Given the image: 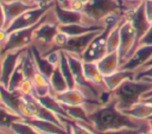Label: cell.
Here are the masks:
<instances>
[{
    "mask_svg": "<svg viewBox=\"0 0 152 134\" xmlns=\"http://www.w3.org/2000/svg\"><path fill=\"white\" fill-rule=\"evenodd\" d=\"M90 127L99 133L104 132H115L131 129L137 132H146L150 133V125L147 121H141L133 119L125 114L121 109L118 108L114 98L97 108L95 111L88 115Z\"/></svg>",
    "mask_w": 152,
    "mask_h": 134,
    "instance_id": "1",
    "label": "cell"
},
{
    "mask_svg": "<svg viewBox=\"0 0 152 134\" xmlns=\"http://www.w3.org/2000/svg\"><path fill=\"white\" fill-rule=\"evenodd\" d=\"M152 89V82L137 78L124 82L118 89L112 91V96L119 109L125 110L142 100V97Z\"/></svg>",
    "mask_w": 152,
    "mask_h": 134,
    "instance_id": "2",
    "label": "cell"
},
{
    "mask_svg": "<svg viewBox=\"0 0 152 134\" xmlns=\"http://www.w3.org/2000/svg\"><path fill=\"white\" fill-rule=\"evenodd\" d=\"M57 32H58V21L56 19L53 8L51 7L42 19L40 24L38 25L33 34V40L31 46L36 49L42 56H45L50 51L56 50L53 45V40Z\"/></svg>",
    "mask_w": 152,
    "mask_h": 134,
    "instance_id": "3",
    "label": "cell"
},
{
    "mask_svg": "<svg viewBox=\"0 0 152 134\" xmlns=\"http://www.w3.org/2000/svg\"><path fill=\"white\" fill-rule=\"evenodd\" d=\"M82 13L94 25L104 26L103 21L115 14H122L119 0H88ZM124 15V14H122Z\"/></svg>",
    "mask_w": 152,
    "mask_h": 134,
    "instance_id": "4",
    "label": "cell"
},
{
    "mask_svg": "<svg viewBox=\"0 0 152 134\" xmlns=\"http://www.w3.org/2000/svg\"><path fill=\"white\" fill-rule=\"evenodd\" d=\"M44 18V17H43ZM42 21V20H40ZM40 21L31 27H26V28H20L13 32H10L8 34V39L6 42V44L4 45V47L1 49V57L7 53V52H12V51H21V50H26L28 47H31L32 45V40H33V34L38 27V25L40 24Z\"/></svg>",
    "mask_w": 152,
    "mask_h": 134,
    "instance_id": "5",
    "label": "cell"
},
{
    "mask_svg": "<svg viewBox=\"0 0 152 134\" xmlns=\"http://www.w3.org/2000/svg\"><path fill=\"white\" fill-rule=\"evenodd\" d=\"M120 46H119V56L121 59V65L125 60L131 56L137 45V34L132 24L124 17L120 23Z\"/></svg>",
    "mask_w": 152,
    "mask_h": 134,
    "instance_id": "6",
    "label": "cell"
},
{
    "mask_svg": "<svg viewBox=\"0 0 152 134\" xmlns=\"http://www.w3.org/2000/svg\"><path fill=\"white\" fill-rule=\"evenodd\" d=\"M51 7H52V6L30 8V9H27L26 12H24L21 15H19L6 30H7L8 33H10V32H13V31H17V30H20V28L31 27V26L38 24Z\"/></svg>",
    "mask_w": 152,
    "mask_h": 134,
    "instance_id": "7",
    "label": "cell"
},
{
    "mask_svg": "<svg viewBox=\"0 0 152 134\" xmlns=\"http://www.w3.org/2000/svg\"><path fill=\"white\" fill-rule=\"evenodd\" d=\"M27 50V49H26ZM26 50L21 51H12L7 52L1 57V66H0V84L7 87V83L14 72L15 68L20 63V59Z\"/></svg>",
    "mask_w": 152,
    "mask_h": 134,
    "instance_id": "8",
    "label": "cell"
},
{
    "mask_svg": "<svg viewBox=\"0 0 152 134\" xmlns=\"http://www.w3.org/2000/svg\"><path fill=\"white\" fill-rule=\"evenodd\" d=\"M101 31H94V32H89V33L81 34V36H75V37H68L66 44H65V46L63 47L62 51L65 52V53H70V55L81 57L82 53L84 52V50L87 49V46L90 44V42Z\"/></svg>",
    "mask_w": 152,
    "mask_h": 134,
    "instance_id": "9",
    "label": "cell"
},
{
    "mask_svg": "<svg viewBox=\"0 0 152 134\" xmlns=\"http://www.w3.org/2000/svg\"><path fill=\"white\" fill-rule=\"evenodd\" d=\"M144 2V1H142ZM124 17L132 24V26L135 30V34H137V44L138 42L141 39V37L145 34V32L148 30L151 23L147 20V18L145 17L144 13V8H142V4L139 5L137 8L129 11L128 13L124 14ZM137 46V45H135Z\"/></svg>",
    "mask_w": 152,
    "mask_h": 134,
    "instance_id": "10",
    "label": "cell"
},
{
    "mask_svg": "<svg viewBox=\"0 0 152 134\" xmlns=\"http://www.w3.org/2000/svg\"><path fill=\"white\" fill-rule=\"evenodd\" d=\"M21 102H23V95L19 91L10 90L2 84H0V106L1 107L20 116Z\"/></svg>",
    "mask_w": 152,
    "mask_h": 134,
    "instance_id": "11",
    "label": "cell"
},
{
    "mask_svg": "<svg viewBox=\"0 0 152 134\" xmlns=\"http://www.w3.org/2000/svg\"><path fill=\"white\" fill-rule=\"evenodd\" d=\"M2 7L5 13V28H7L24 12L33 8V6H30L21 1H2Z\"/></svg>",
    "mask_w": 152,
    "mask_h": 134,
    "instance_id": "12",
    "label": "cell"
},
{
    "mask_svg": "<svg viewBox=\"0 0 152 134\" xmlns=\"http://www.w3.org/2000/svg\"><path fill=\"white\" fill-rule=\"evenodd\" d=\"M53 96L56 97V100L61 104H63L65 107L83 106L86 103V101H87L86 95L78 88H70V89H66L65 91L56 94Z\"/></svg>",
    "mask_w": 152,
    "mask_h": 134,
    "instance_id": "13",
    "label": "cell"
},
{
    "mask_svg": "<svg viewBox=\"0 0 152 134\" xmlns=\"http://www.w3.org/2000/svg\"><path fill=\"white\" fill-rule=\"evenodd\" d=\"M134 75H135V71L120 68V69H119L118 71H115L114 74L108 75V76H104V77H103V84H104L106 89L112 92V91H114L115 89H118L124 82L134 78Z\"/></svg>",
    "mask_w": 152,
    "mask_h": 134,
    "instance_id": "14",
    "label": "cell"
},
{
    "mask_svg": "<svg viewBox=\"0 0 152 134\" xmlns=\"http://www.w3.org/2000/svg\"><path fill=\"white\" fill-rule=\"evenodd\" d=\"M97 68L102 76H108L114 74L121 68V59L118 52H112V53H106L100 60L96 62Z\"/></svg>",
    "mask_w": 152,
    "mask_h": 134,
    "instance_id": "15",
    "label": "cell"
},
{
    "mask_svg": "<svg viewBox=\"0 0 152 134\" xmlns=\"http://www.w3.org/2000/svg\"><path fill=\"white\" fill-rule=\"evenodd\" d=\"M37 100L39 101V103L43 107H45L51 113L56 114L64 123H65V121H70V119H69V116L65 111L64 106L61 104L52 94H49V95H45V96H42V97H37Z\"/></svg>",
    "mask_w": 152,
    "mask_h": 134,
    "instance_id": "16",
    "label": "cell"
},
{
    "mask_svg": "<svg viewBox=\"0 0 152 134\" xmlns=\"http://www.w3.org/2000/svg\"><path fill=\"white\" fill-rule=\"evenodd\" d=\"M83 76L89 84H91L99 89H106V87L103 84V76L100 72L96 63L83 62Z\"/></svg>",
    "mask_w": 152,
    "mask_h": 134,
    "instance_id": "17",
    "label": "cell"
},
{
    "mask_svg": "<svg viewBox=\"0 0 152 134\" xmlns=\"http://www.w3.org/2000/svg\"><path fill=\"white\" fill-rule=\"evenodd\" d=\"M26 121L31 126H33L40 134H68V127H63L50 121H44L38 119H32Z\"/></svg>",
    "mask_w": 152,
    "mask_h": 134,
    "instance_id": "18",
    "label": "cell"
},
{
    "mask_svg": "<svg viewBox=\"0 0 152 134\" xmlns=\"http://www.w3.org/2000/svg\"><path fill=\"white\" fill-rule=\"evenodd\" d=\"M58 28L61 32L66 34L68 37H75L86 34L94 31H101L104 27L103 26H89L86 24H70V25H58Z\"/></svg>",
    "mask_w": 152,
    "mask_h": 134,
    "instance_id": "19",
    "label": "cell"
},
{
    "mask_svg": "<svg viewBox=\"0 0 152 134\" xmlns=\"http://www.w3.org/2000/svg\"><path fill=\"white\" fill-rule=\"evenodd\" d=\"M49 83H50V89H51L52 95L63 92L66 89H69L68 83H66V81H65V78H64V76L59 69V65L55 66L52 74L49 77Z\"/></svg>",
    "mask_w": 152,
    "mask_h": 134,
    "instance_id": "20",
    "label": "cell"
},
{
    "mask_svg": "<svg viewBox=\"0 0 152 134\" xmlns=\"http://www.w3.org/2000/svg\"><path fill=\"white\" fill-rule=\"evenodd\" d=\"M120 23L121 21H119L115 26H113L109 30L108 34H107V40H106L107 53L119 51V46H120V30H119V27H120Z\"/></svg>",
    "mask_w": 152,
    "mask_h": 134,
    "instance_id": "21",
    "label": "cell"
},
{
    "mask_svg": "<svg viewBox=\"0 0 152 134\" xmlns=\"http://www.w3.org/2000/svg\"><path fill=\"white\" fill-rule=\"evenodd\" d=\"M10 134H40L33 126H31L26 120L20 119L13 122L8 128H6Z\"/></svg>",
    "mask_w": 152,
    "mask_h": 134,
    "instance_id": "22",
    "label": "cell"
},
{
    "mask_svg": "<svg viewBox=\"0 0 152 134\" xmlns=\"http://www.w3.org/2000/svg\"><path fill=\"white\" fill-rule=\"evenodd\" d=\"M24 53H25V52H24ZM23 56H24V55H23ZM25 78H27V77H26L25 71H24V68H23V57H21L20 63L18 64V66H17L15 70H14V72L12 74V76H11V78H10V81H8L6 88L10 89V90L17 91L18 88L20 87V84L23 83V81H24Z\"/></svg>",
    "mask_w": 152,
    "mask_h": 134,
    "instance_id": "23",
    "label": "cell"
},
{
    "mask_svg": "<svg viewBox=\"0 0 152 134\" xmlns=\"http://www.w3.org/2000/svg\"><path fill=\"white\" fill-rule=\"evenodd\" d=\"M65 125L68 127L69 134H96L89 123L76 122V121H65Z\"/></svg>",
    "mask_w": 152,
    "mask_h": 134,
    "instance_id": "24",
    "label": "cell"
},
{
    "mask_svg": "<svg viewBox=\"0 0 152 134\" xmlns=\"http://www.w3.org/2000/svg\"><path fill=\"white\" fill-rule=\"evenodd\" d=\"M21 117L11 113L10 110H7L6 108L0 106V129H6L8 128L13 122L20 120Z\"/></svg>",
    "mask_w": 152,
    "mask_h": 134,
    "instance_id": "25",
    "label": "cell"
},
{
    "mask_svg": "<svg viewBox=\"0 0 152 134\" xmlns=\"http://www.w3.org/2000/svg\"><path fill=\"white\" fill-rule=\"evenodd\" d=\"M134 78L141 79V81H147L152 82V65H145L135 71Z\"/></svg>",
    "mask_w": 152,
    "mask_h": 134,
    "instance_id": "26",
    "label": "cell"
},
{
    "mask_svg": "<svg viewBox=\"0 0 152 134\" xmlns=\"http://www.w3.org/2000/svg\"><path fill=\"white\" fill-rule=\"evenodd\" d=\"M17 91L25 96H34V85L30 78H25Z\"/></svg>",
    "mask_w": 152,
    "mask_h": 134,
    "instance_id": "27",
    "label": "cell"
},
{
    "mask_svg": "<svg viewBox=\"0 0 152 134\" xmlns=\"http://www.w3.org/2000/svg\"><path fill=\"white\" fill-rule=\"evenodd\" d=\"M2 1H21L33 7H48L53 5L52 0H2Z\"/></svg>",
    "mask_w": 152,
    "mask_h": 134,
    "instance_id": "28",
    "label": "cell"
},
{
    "mask_svg": "<svg viewBox=\"0 0 152 134\" xmlns=\"http://www.w3.org/2000/svg\"><path fill=\"white\" fill-rule=\"evenodd\" d=\"M144 45H152V23H151L148 30L145 32V34L141 37V39L138 42V44H137L135 47H138V46H144ZM133 51H134V50H133Z\"/></svg>",
    "mask_w": 152,
    "mask_h": 134,
    "instance_id": "29",
    "label": "cell"
},
{
    "mask_svg": "<svg viewBox=\"0 0 152 134\" xmlns=\"http://www.w3.org/2000/svg\"><path fill=\"white\" fill-rule=\"evenodd\" d=\"M142 8H144V13L147 20L152 23V0H145L142 2Z\"/></svg>",
    "mask_w": 152,
    "mask_h": 134,
    "instance_id": "30",
    "label": "cell"
},
{
    "mask_svg": "<svg viewBox=\"0 0 152 134\" xmlns=\"http://www.w3.org/2000/svg\"><path fill=\"white\" fill-rule=\"evenodd\" d=\"M8 31L4 27V28H0V51H1V49L4 47V45L6 44V42H7V39H8Z\"/></svg>",
    "mask_w": 152,
    "mask_h": 134,
    "instance_id": "31",
    "label": "cell"
},
{
    "mask_svg": "<svg viewBox=\"0 0 152 134\" xmlns=\"http://www.w3.org/2000/svg\"><path fill=\"white\" fill-rule=\"evenodd\" d=\"M96 134H135L137 130H131V129H124V130H115V132H104V133H99L95 132Z\"/></svg>",
    "mask_w": 152,
    "mask_h": 134,
    "instance_id": "32",
    "label": "cell"
},
{
    "mask_svg": "<svg viewBox=\"0 0 152 134\" xmlns=\"http://www.w3.org/2000/svg\"><path fill=\"white\" fill-rule=\"evenodd\" d=\"M5 27V13L2 7V0H0V28Z\"/></svg>",
    "mask_w": 152,
    "mask_h": 134,
    "instance_id": "33",
    "label": "cell"
},
{
    "mask_svg": "<svg viewBox=\"0 0 152 134\" xmlns=\"http://www.w3.org/2000/svg\"><path fill=\"white\" fill-rule=\"evenodd\" d=\"M148 125H150V134H152V117L148 119Z\"/></svg>",
    "mask_w": 152,
    "mask_h": 134,
    "instance_id": "34",
    "label": "cell"
},
{
    "mask_svg": "<svg viewBox=\"0 0 152 134\" xmlns=\"http://www.w3.org/2000/svg\"><path fill=\"white\" fill-rule=\"evenodd\" d=\"M0 134H10L7 130H5V129H0Z\"/></svg>",
    "mask_w": 152,
    "mask_h": 134,
    "instance_id": "35",
    "label": "cell"
},
{
    "mask_svg": "<svg viewBox=\"0 0 152 134\" xmlns=\"http://www.w3.org/2000/svg\"><path fill=\"white\" fill-rule=\"evenodd\" d=\"M135 134H150V133H146V132H137Z\"/></svg>",
    "mask_w": 152,
    "mask_h": 134,
    "instance_id": "36",
    "label": "cell"
},
{
    "mask_svg": "<svg viewBox=\"0 0 152 134\" xmlns=\"http://www.w3.org/2000/svg\"><path fill=\"white\" fill-rule=\"evenodd\" d=\"M146 65H152V59H151V60H148V62H147V64H146ZM144 66H145V65H144Z\"/></svg>",
    "mask_w": 152,
    "mask_h": 134,
    "instance_id": "37",
    "label": "cell"
},
{
    "mask_svg": "<svg viewBox=\"0 0 152 134\" xmlns=\"http://www.w3.org/2000/svg\"><path fill=\"white\" fill-rule=\"evenodd\" d=\"M78 1H82V2H84V4H86V2L88 1V0H78Z\"/></svg>",
    "mask_w": 152,
    "mask_h": 134,
    "instance_id": "38",
    "label": "cell"
},
{
    "mask_svg": "<svg viewBox=\"0 0 152 134\" xmlns=\"http://www.w3.org/2000/svg\"><path fill=\"white\" fill-rule=\"evenodd\" d=\"M0 66H1V51H0Z\"/></svg>",
    "mask_w": 152,
    "mask_h": 134,
    "instance_id": "39",
    "label": "cell"
},
{
    "mask_svg": "<svg viewBox=\"0 0 152 134\" xmlns=\"http://www.w3.org/2000/svg\"><path fill=\"white\" fill-rule=\"evenodd\" d=\"M132 1H145V0H132Z\"/></svg>",
    "mask_w": 152,
    "mask_h": 134,
    "instance_id": "40",
    "label": "cell"
},
{
    "mask_svg": "<svg viewBox=\"0 0 152 134\" xmlns=\"http://www.w3.org/2000/svg\"><path fill=\"white\" fill-rule=\"evenodd\" d=\"M68 134H69V133H68Z\"/></svg>",
    "mask_w": 152,
    "mask_h": 134,
    "instance_id": "41",
    "label": "cell"
}]
</instances>
